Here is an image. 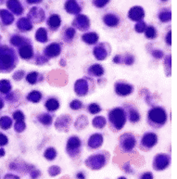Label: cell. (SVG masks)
<instances>
[{"instance_id": "6da1fadb", "label": "cell", "mask_w": 177, "mask_h": 179, "mask_svg": "<svg viewBox=\"0 0 177 179\" xmlns=\"http://www.w3.org/2000/svg\"><path fill=\"white\" fill-rule=\"evenodd\" d=\"M109 153L99 152L90 156L85 161V164L88 168L92 170H99L107 164L109 162Z\"/></svg>"}, {"instance_id": "7a4b0ae2", "label": "cell", "mask_w": 177, "mask_h": 179, "mask_svg": "<svg viewBox=\"0 0 177 179\" xmlns=\"http://www.w3.org/2000/svg\"><path fill=\"white\" fill-rule=\"evenodd\" d=\"M148 122L149 124L158 128V126L162 125L166 122V113L160 108L153 109L148 113Z\"/></svg>"}, {"instance_id": "3957f363", "label": "cell", "mask_w": 177, "mask_h": 179, "mask_svg": "<svg viewBox=\"0 0 177 179\" xmlns=\"http://www.w3.org/2000/svg\"><path fill=\"white\" fill-rule=\"evenodd\" d=\"M109 120H111V125L113 124L114 126L117 127V129H121L125 122V117L123 110L115 109L114 111H111V113H109Z\"/></svg>"}, {"instance_id": "277c9868", "label": "cell", "mask_w": 177, "mask_h": 179, "mask_svg": "<svg viewBox=\"0 0 177 179\" xmlns=\"http://www.w3.org/2000/svg\"><path fill=\"white\" fill-rule=\"evenodd\" d=\"M171 158L167 154L156 155L153 161V168L156 171H163L170 165Z\"/></svg>"}, {"instance_id": "5b68a950", "label": "cell", "mask_w": 177, "mask_h": 179, "mask_svg": "<svg viewBox=\"0 0 177 179\" xmlns=\"http://www.w3.org/2000/svg\"><path fill=\"white\" fill-rule=\"evenodd\" d=\"M81 143L78 137H72L67 144V153L72 158H77L80 153Z\"/></svg>"}, {"instance_id": "8992f818", "label": "cell", "mask_w": 177, "mask_h": 179, "mask_svg": "<svg viewBox=\"0 0 177 179\" xmlns=\"http://www.w3.org/2000/svg\"><path fill=\"white\" fill-rule=\"evenodd\" d=\"M120 147L124 152H131L135 147V139L132 135L124 134V135L120 137Z\"/></svg>"}, {"instance_id": "52a82bcc", "label": "cell", "mask_w": 177, "mask_h": 179, "mask_svg": "<svg viewBox=\"0 0 177 179\" xmlns=\"http://www.w3.org/2000/svg\"><path fill=\"white\" fill-rule=\"evenodd\" d=\"M157 137L154 134H147L144 137L141 139L140 149L141 150L148 151L156 145Z\"/></svg>"}, {"instance_id": "ba28073f", "label": "cell", "mask_w": 177, "mask_h": 179, "mask_svg": "<svg viewBox=\"0 0 177 179\" xmlns=\"http://www.w3.org/2000/svg\"><path fill=\"white\" fill-rule=\"evenodd\" d=\"M101 142H102L101 137L97 135V137H93L89 139L88 146H89V147H91V149H97V147H100Z\"/></svg>"}, {"instance_id": "9c48e42d", "label": "cell", "mask_w": 177, "mask_h": 179, "mask_svg": "<svg viewBox=\"0 0 177 179\" xmlns=\"http://www.w3.org/2000/svg\"><path fill=\"white\" fill-rule=\"evenodd\" d=\"M116 91L119 95H127L132 92V87L127 84L126 85L121 84L116 87Z\"/></svg>"}, {"instance_id": "30bf717a", "label": "cell", "mask_w": 177, "mask_h": 179, "mask_svg": "<svg viewBox=\"0 0 177 179\" xmlns=\"http://www.w3.org/2000/svg\"><path fill=\"white\" fill-rule=\"evenodd\" d=\"M44 156L46 160H48V161H53L57 156V152L53 147H49V149H48L45 151Z\"/></svg>"}, {"instance_id": "8fae6325", "label": "cell", "mask_w": 177, "mask_h": 179, "mask_svg": "<svg viewBox=\"0 0 177 179\" xmlns=\"http://www.w3.org/2000/svg\"><path fill=\"white\" fill-rule=\"evenodd\" d=\"M61 172V169L58 166H51L50 168L48 169V174L50 176H56L58 174H60Z\"/></svg>"}, {"instance_id": "7c38bea8", "label": "cell", "mask_w": 177, "mask_h": 179, "mask_svg": "<svg viewBox=\"0 0 177 179\" xmlns=\"http://www.w3.org/2000/svg\"><path fill=\"white\" fill-rule=\"evenodd\" d=\"M46 107L48 109V110H56L58 107V103L57 100L55 99H50L48 101V103H46Z\"/></svg>"}, {"instance_id": "4fadbf2b", "label": "cell", "mask_w": 177, "mask_h": 179, "mask_svg": "<svg viewBox=\"0 0 177 179\" xmlns=\"http://www.w3.org/2000/svg\"><path fill=\"white\" fill-rule=\"evenodd\" d=\"M0 60H1V62L5 66H9L11 64V62H12V59H11V57L9 55L0 56Z\"/></svg>"}, {"instance_id": "5bb4252c", "label": "cell", "mask_w": 177, "mask_h": 179, "mask_svg": "<svg viewBox=\"0 0 177 179\" xmlns=\"http://www.w3.org/2000/svg\"><path fill=\"white\" fill-rule=\"evenodd\" d=\"M49 25L52 27H58L60 25V19L57 16V15H54L53 17L50 18L49 20Z\"/></svg>"}, {"instance_id": "9a60e30c", "label": "cell", "mask_w": 177, "mask_h": 179, "mask_svg": "<svg viewBox=\"0 0 177 179\" xmlns=\"http://www.w3.org/2000/svg\"><path fill=\"white\" fill-rule=\"evenodd\" d=\"M31 49L28 48H23L21 49V55L22 58H26V59H28V58L31 57Z\"/></svg>"}, {"instance_id": "2e32d148", "label": "cell", "mask_w": 177, "mask_h": 179, "mask_svg": "<svg viewBox=\"0 0 177 179\" xmlns=\"http://www.w3.org/2000/svg\"><path fill=\"white\" fill-rule=\"evenodd\" d=\"M10 123H11L10 120L9 118H7V121H5V118L1 119V121H0V124H1V126L4 128V129H7V128L10 125Z\"/></svg>"}, {"instance_id": "e0dca14e", "label": "cell", "mask_w": 177, "mask_h": 179, "mask_svg": "<svg viewBox=\"0 0 177 179\" xmlns=\"http://www.w3.org/2000/svg\"><path fill=\"white\" fill-rule=\"evenodd\" d=\"M100 111V108L97 106V104H91L89 106V111L91 112V113H97Z\"/></svg>"}, {"instance_id": "ac0fdd59", "label": "cell", "mask_w": 177, "mask_h": 179, "mask_svg": "<svg viewBox=\"0 0 177 179\" xmlns=\"http://www.w3.org/2000/svg\"><path fill=\"white\" fill-rule=\"evenodd\" d=\"M139 179H153V174L150 172L144 173L140 176Z\"/></svg>"}, {"instance_id": "d6986e66", "label": "cell", "mask_w": 177, "mask_h": 179, "mask_svg": "<svg viewBox=\"0 0 177 179\" xmlns=\"http://www.w3.org/2000/svg\"><path fill=\"white\" fill-rule=\"evenodd\" d=\"M147 36L148 37H154L155 36V30L153 27H149V28H148V31H147Z\"/></svg>"}, {"instance_id": "ffe728a7", "label": "cell", "mask_w": 177, "mask_h": 179, "mask_svg": "<svg viewBox=\"0 0 177 179\" xmlns=\"http://www.w3.org/2000/svg\"><path fill=\"white\" fill-rule=\"evenodd\" d=\"M35 77H36V73L35 72H33V73H30L29 76H28V81L30 82L31 84H34L35 82Z\"/></svg>"}, {"instance_id": "44dd1931", "label": "cell", "mask_w": 177, "mask_h": 179, "mask_svg": "<svg viewBox=\"0 0 177 179\" xmlns=\"http://www.w3.org/2000/svg\"><path fill=\"white\" fill-rule=\"evenodd\" d=\"M7 142V137H5V135H3L0 134V146H2V145H6Z\"/></svg>"}, {"instance_id": "7402d4cb", "label": "cell", "mask_w": 177, "mask_h": 179, "mask_svg": "<svg viewBox=\"0 0 177 179\" xmlns=\"http://www.w3.org/2000/svg\"><path fill=\"white\" fill-rule=\"evenodd\" d=\"M39 176H40V171H33L31 173V177L33 179H36Z\"/></svg>"}, {"instance_id": "603a6c76", "label": "cell", "mask_w": 177, "mask_h": 179, "mask_svg": "<svg viewBox=\"0 0 177 179\" xmlns=\"http://www.w3.org/2000/svg\"><path fill=\"white\" fill-rule=\"evenodd\" d=\"M14 118L17 121H21L22 119V114L21 113V111H17L16 113L14 114Z\"/></svg>"}, {"instance_id": "cb8c5ba5", "label": "cell", "mask_w": 177, "mask_h": 179, "mask_svg": "<svg viewBox=\"0 0 177 179\" xmlns=\"http://www.w3.org/2000/svg\"><path fill=\"white\" fill-rule=\"evenodd\" d=\"M5 179H19V177L17 176H14V174H7L5 176Z\"/></svg>"}, {"instance_id": "d4e9b609", "label": "cell", "mask_w": 177, "mask_h": 179, "mask_svg": "<svg viewBox=\"0 0 177 179\" xmlns=\"http://www.w3.org/2000/svg\"><path fill=\"white\" fill-rule=\"evenodd\" d=\"M76 177L78 179H85V176L84 174V173H81V172L76 174Z\"/></svg>"}, {"instance_id": "484cf974", "label": "cell", "mask_w": 177, "mask_h": 179, "mask_svg": "<svg viewBox=\"0 0 177 179\" xmlns=\"http://www.w3.org/2000/svg\"><path fill=\"white\" fill-rule=\"evenodd\" d=\"M4 154H5V152H4V150H0V157L3 156Z\"/></svg>"}, {"instance_id": "4316f807", "label": "cell", "mask_w": 177, "mask_h": 179, "mask_svg": "<svg viewBox=\"0 0 177 179\" xmlns=\"http://www.w3.org/2000/svg\"><path fill=\"white\" fill-rule=\"evenodd\" d=\"M170 36H171V33L168 34V43L170 44Z\"/></svg>"}, {"instance_id": "83f0119b", "label": "cell", "mask_w": 177, "mask_h": 179, "mask_svg": "<svg viewBox=\"0 0 177 179\" xmlns=\"http://www.w3.org/2000/svg\"><path fill=\"white\" fill-rule=\"evenodd\" d=\"M118 179H126V178H125V177H123V176H121V177H119Z\"/></svg>"}]
</instances>
